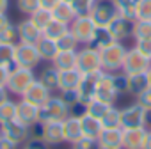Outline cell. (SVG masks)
Masks as SVG:
<instances>
[{
	"mask_svg": "<svg viewBox=\"0 0 151 149\" xmlns=\"http://www.w3.org/2000/svg\"><path fill=\"white\" fill-rule=\"evenodd\" d=\"M69 115V107L68 103L62 100L60 94H52L50 100L39 107V122L45 124V122H62L66 117Z\"/></svg>",
	"mask_w": 151,
	"mask_h": 149,
	"instance_id": "1",
	"label": "cell"
},
{
	"mask_svg": "<svg viewBox=\"0 0 151 149\" xmlns=\"http://www.w3.org/2000/svg\"><path fill=\"white\" fill-rule=\"evenodd\" d=\"M34 80H37V74H36L34 69L22 67V66H14V67L9 69V78H7V85L6 87H7V91L11 94L22 96Z\"/></svg>",
	"mask_w": 151,
	"mask_h": 149,
	"instance_id": "2",
	"label": "cell"
},
{
	"mask_svg": "<svg viewBox=\"0 0 151 149\" xmlns=\"http://www.w3.org/2000/svg\"><path fill=\"white\" fill-rule=\"evenodd\" d=\"M126 46L124 43L121 41H116L112 43L110 46L103 48L100 52V57H101V69L107 71V73H117L121 71L123 67V60H124V55H126Z\"/></svg>",
	"mask_w": 151,
	"mask_h": 149,
	"instance_id": "3",
	"label": "cell"
},
{
	"mask_svg": "<svg viewBox=\"0 0 151 149\" xmlns=\"http://www.w3.org/2000/svg\"><path fill=\"white\" fill-rule=\"evenodd\" d=\"M77 69L82 74L87 73H100L101 69V57L100 52L96 48H93L91 44H84L78 48L77 52Z\"/></svg>",
	"mask_w": 151,
	"mask_h": 149,
	"instance_id": "4",
	"label": "cell"
},
{
	"mask_svg": "<svg viewBox=\"0 0 151 149\" xmlns=\"http://www.w3.org/2000/svg\"><path fill=\"white\" fill-rule=\"evenodd\" d=\"M94 30H96V25H94V21L89 14H78L69 23V32L75 36V39L78 41L80 46L91 43Z\"/></svg>",
	"mask_w": 151,
	"mask_h": 149,
	"instance_id": "5",
	"label": "cell"
},
{
	"mask_svg": "<svg viewBox=\"0 0 151 149\" xmlns=\"http://www.w3.org/2000/svg\"><path fill=\"white\" fill-rule=\"evenodd\" d=\"M121 128H147V110L139 103L126 105L121 108Z\"/></svg>",
	"mask_w": 151,
	"mask_h": 149,
	"instance_id": "6",
	"label": "cell"
},
{
	"mask_svg": "<svg viewBox=\"0 0 151 149\" xmlns=\"http://www.w3.org/2000/svg\"><path fill=\"white\" fill-rule=\"evenodd\" d=\"M151 67V59L146 57L144 53H140L135 46L126 50L124 60H123V67L121 71L124 74H135V73H147V69Z\"/></svg>",
	"mask_w": 151,
	"mask_h": 149,
	"instance_id": "7",
	"label": "cell"
},
{
	"mask_svg": "<svg viewBox=\"0 0 151 149\" xmlns=\"http://www.w3.org/2000/svg\"><path fill=\"white\" fill-rule=\"evenodd\" d=\"M117 9L114 0H96L91 7L89 16L93 18L96 27H109V23L117 16Z\"/></svg>",
	"mask_w": 151,
	"mask_h": 149,
	"instance_id": "8",
	"label": "cell"
},
{
	"mask_svg": "<svg viewBox=\"0 0 151 149\" xmlns=\"http://www.w3.org/2000/svg\"><path fill=\"white\" fill-rule=\"evenodd\" d=\"M41 62L43 60H41V57L37 53L36 44H27V43H18L16 44V50H14V66L36 69Z\"/></svg>",
	"mask_w": 151,
	"mask_h": 149,
	"instance_id": "9",
	"label": "cell"
},
{
	"mask_svg": "<svg viewBox=\"0 0 151 149\" xmlns=\"http://www.w3.org/2000/svg\"><path fill=\"white\" fill-rule=\"evenodd\" d=\"M100 73H87V74H82V80L77 87V94H78V100L80 103L87 105L89 101H93L96 98V87H98V80H100Z\"/></svg>",
	"mask_w": 151,
	"mask_h": 149,
	"instance_id": "10",
	"label": "cell"
},
{
	"mask_svg": "<svg viewBox=\"0 0 151 149\" xmlns=\"http://www.w3.org/2000/svg\"><path fill=\"white\" fill-rule=\"evenodd\" d=\"M0 131H2L4 137H7L9 140L16 142L18 145L25 144L29 138H30V128L25 126L23 122L13 119L9 122H4V124H0Z\"/></svg>",
	"mask_w": 151,
	"mask_h": 149,
	"instance_id": "11",
	"label": "cell"
},
{
	"mask_svg": "<svg viewBox=\"0 0 151 149\" xmlns=\"http://www.w3.org/2000/svg\"><path fill=\"white\" fill-rule=\"evenodd\" d=\"M52 94H53V92H52L50 89H46L39 80H34L20 98H22L23 101H27V103H30V105H34V107L39 108V107H43V105L50 100Z\"/></svg>",
	"mask_w": 151,
	"mask_h": 149,
	"instance_id": "12",
	"label": "cell"
},
{
	"mask_svg": "<svg viewBox=\"0 0 151 149\" xmlns=\"http://www.w3.org/2000/svg\"><path fill=\"white\" fill-rule=\"evenodd\" d=\"M96 98L105 101V103H110V105H114L116 100L119 98V92L116 91L114 82H112V73L101 71L100 80H98V87H96Z\"/></svg>",
	"mask_w": 151,
	"mask_h": 149,
	"instance_id": "13",
	"label": "cell"
},
{
	"mask_svg": "<svg viewBox=\"0 0 151 149\" xmlns=\"http://www.w3.org/2000/svg\"><path fill=\"white\" fill-rule=\"evenodd\" d=\"M107 29L110 30V34H112V37H114L116 41H121V43H123L124 39L132 37V32H133V20H128V18L117 14V16L109 23Z\"/></svg>",
	"mask_w": 151,
	"mask_h": 149,
	"instance_id": "14",
	"label": "cell"
},
{
	"mask_svg": "<svg viewBox=\"0 0 151 149\" xmlns=\"http://www.w3.org/2000/svg\"><path fill=\"white\" fill-rule=\"evenodd\" d=\"M16 121L23 122L29 128L36 126L39 122V108L20 98V101L16 103Z\"/></svg>",
	"mask_w": 151,
	"mask_h": 149,
	"instance_id": "15",
	"label": "cell"
},
{
	"mask_svg": "<svg viewBox=\"0 0 151 149\" xmlns=\"http://www.w3.org/2000/svg\"><path fill=\"white\" fill-rule=\"evenodd\" d=\"M62 131H64V142L66 144H71L73 145L77 140H80L84 137L80 117H77V115H68L62 121Z\"/></svg>",
	"mask_w": 151,
	"mask_h": 149,
	"instance_id": "16",
	"label": "cell"
},
{
	"mask_svg": "<svg viewBox=\"0 0 151 149\" xmlns=\"http://www.w3.org/2000/svg\"><path fill=\"white\" fill-rule=\"evenodd\" d=\"M41 124V122H39ZM39 138H43L48 145H59L64 142V131H62V122H45L41 124V133Z\"/></svg>",
	"mask_w": 151,
	"mask_h": 149,
	"instance_id": "17",
	"label": "cell"
},
{
	"mask_svg": "<svg viewBox=\"0 0 151 149\" xmlns=\"http://www.w3.org/2000/svg\"><path fill=\"white\" fill-rule=\"evenodd\" d=\"M147 128H126L123 130V149H142Z\"/></svg>",
	"mask_w": 151,
	"mask_h": 149,
	"instance_id": "18",
	"label": "cell"
},
{
	"mask_svg": "<svg viewBox=\"0 0 151 149\" xmlns=\"http://www.w3.org/2000/svg\"><path fill=\"white\" fill-rule=\"evenodd\" d=\"M80 80H82V73H80L78 69L59 71V89H57V92L77 91V87H78Z\"/></svg>",
	"mask_w": 151,
	"mask_h": 149,
	"instance_id": "19",
	"label": "cell"
},
{
	"mask_svg": "<svg viewBox=\"0 0 151 149\" xmlns=\"http://www.w3.org/2000/svg\"><path fill=\"white\" fill-rule=\"evenodd\" d=\"M18 25V34H20V43H27V44H36L37 39L43 36V32L30 21V18L27 16L25 20H22Z\"/></svg>",
	"mask_w": 151,
	"mask_h": 149,
	"instance_id": "20",
	"label": "cell"
},
{
	"mask_svg": "<svg viewBox=\"0 0 151 149\" xmlns=\"http://www.w3.org/2000/svg\"><path fill=\"white\" fill-rule=\"evenodd\" d=\"M100 147H112V149H123V128L116 130H101L98 137Z\"/></svg>",
	"mask_w": 151,
	"mask_h": 149,
	"instance_id": "21",
	"label": "cell"
},
{
	"mask_svg": "<svg viewBox=\"0 0 151 149\" xmlns=\"http://www.w3.org/2000/svg\"><path fill=\"white\" fill-rule=\"evenodd\" d=\"M149 87L147 73H135V74H126V92L132 96H139Z\"/></svg>",
	"mask_w": 151,
	"mask_h": 149,
	"instance_id": "22",
	"label": "cell"
},
{
	"mask_svg": "<svg viewBox=\"0 0 151 149\" xmlns=\"http://www.w3.org/2000/svg\"><path fill=\"white\" fill-rule=\"evenodd\" d=\"M36 48H37V53H39L41 60L50 62V64H52V60L55 59V55L59 53L57 41H53V39H50V37H45V36H41V37L37 39Z\"/></svg>",
	"mask_w": 151,
	"mask_h": 149,
	"instance_id": "23",
	"label": "cell"
},
{
	"mask_svg": "<svg viewBox=\"0 0 151 149\" xmlns=\"http://www.w3.org/2000/svg\"><path fill=\"white\" fill-rule=\"evenodd\" d=\"M52 14H53V20L62 21L66 25H69L75 18H77V11H75V7L69 2H64V0H60V2L52 9Z\"/></svg>",
	"mask_w": 151,
	"mask_h": 149,
	"instance_id": "24",
	"label": "cell"
},
{
	"mask_svg": "<svg viewBox=\"0 0 151 149\" xmlns=\"http://www.w3.org/2000/svg\"><path fill=\"white\" fill-rule=\"evenodd\" d=\"M78 52V50H77ZM77 52H59L55 59L52 60V66L57 71H68L77 69Z\"/></svg>",
	"mask_w": 151,
	"mask_h": 149,
	"instance_id": "25",
	"label": "cell"
},
{
	"mask_svg": "<svg viewBox=\"0 0 151 149\" xmlns=\"http://www.w3.org/2000/svg\"><path fill=\"white\" fill-rule=\"evenodd\" d=\"M112 43H116V39L112 37L110 30H109L107 27H96V30H94L93 39H91V43H89V44H91L93 48H96L98 52H101L103 48L110 46Z\"/></svg>",
	"mask_w": 151,
	"mask_h": 149,
	"instance_id": "26",
	"label": "cell"
},
{
	"mask_svg": "<svg viewBox=\"0 0 151 149\" xmlns=\"http://www.w3.org/2000/svg\"><path fill=\"white\" fill-rule=\"evenodd\" d=\"M80 122H82V131H84V137H89V138H98L103 126H101V121L89 115V114H84L80 117Z\"/></svg>",
	"mask_w": 151,
	"mask_h": 149,
	"instance_id": "27",
	"label": "cell"
},
{
	"mask_svg": "<svg viewBox=\"0 0 151 149\" xmlns=\"http://www.w3.org/2000/svg\"><path fill=\"white\" fill-rule=\"evenodd\" d=\"M37 80H39L46 89H50L52 92H57V89H59V71L50 64V66H46V67L41 69Z\"/></svg>",
	"mask_w": 151,
	"mask_h": 149,
	"instance_id": "28",
	"label": "cell"
},
{
	"mask_svg": "<svg viewBox=\"0 0 151 149\" xmlns=\"http://www.w3.org/2000/svg\"><path fill=\"white\" fill-rule=\"evenodd\" d=\"M69 32V25H66V23H62V21H57V20H52L48 25H46V29L43 30V36L45 37H50V39H53V41H57L59 37H62L64 34H68Z\"/></svg>",
	"mask_w": 151,
	"mask_h": 149,
	"instance_id": "29",
	"label": "cell"
},
{
	"mask_svg": "<svg viewBox=\"0 0 151 149\" xmlns=\"http://www.w3.org/2000/svg\"><path fill=\"white\" fill-rule=\"evenodd\" d=\"M103 130H116L121 128V108H116L114 105L109 108V112L100 119Z\"/></svg>",
	"mask_w": 151,
	"mask_h": 149,
	"instance_id": "30",
	"label": "cell"
},
{
	"mask_svg": "<svg viewBox=\"0 0 151 149\" xmlns=\"http://www.w3.org/2000/svg\"><path fill=\"white\" fill-rule=\"evenodd\" d=\"M132 37H133L135 41L151 39V20H135V21H133Z\"/></svg>",
	"mask_w": 151,
	"mask_h": 149,
	"instance_id": "31",
	"label": "cell"
},
{
	"mask_svg": "<svg viewBox=\"0 0 151 149\" xmlns=\"http://www.w3.org/2000/svg\"><path fill=\"white\" fill-rule=\"evenodd\" d=\"M30 21L43 32L45 29H46V25L53 20V14H52V11H48V9H43V7H39V9H36L30 16Z\"/></svg>",
	"mask_w": 151,
	"mask_h": 149,
	"instance_id": "32",
	"label": "cell"
},
{
	"mask_svg": "<svg viewBox=\"0 0 151 149\" xmlns=\"http://www.w3.org/2000/svg\"><path fill=\"white\" fill-rule=\"evenodd\" d=\"M14 50L16 44H7V43H0V66L2 67H14Z\"/></svg>",
	"mask_w": 151,
	"mask_h": 149,
	"instance_id": "33",
	"label": "cell"
},
{
	"mask_svg": "<svg viewBox=\"0 0 151 149\" xmlns=\"http://www.w3.org/2000/svg\"><path fill=\"white\" fill-rule=\"evenodd\" d=\"M110 107H112L110 103H105V101L94 98L93 101H89V103L86 105V114H89V115H93V117H96V119H101V117L109 112Z\"/></svg>",
	"mask_w": 151,
	"mask_h": 149,
	"instance_id": "34",
	"label": "cell"
},
{
	"mask_svg": "<svg viewBox=\"0 0 151 149\" xmlns=\"http://www.w3.org/2000/svg\"><path fill=\"white\" fill-rule=\"evenodd\" d=\"M114 4H116V9L121 16L135 21V4H137V0H114Z\"/></svg>",
	"mask_w": 151,
	"mask_h": 149,
	"instance_id": "35",
	"label": "cell"
},
{
	"mask_svg": "<svg viewBox=\"0 0 151 149\" xmlns=\"http://www.w3.org/2000/svg\"><path fill=\"white\" fill-rule=\"evenodd\" d=\"M16 103L18 101H14V100L9 98L7 101H4L2 105H0V124L16 119Z\"/></svg>",
	"mask_w": 151,
	"mask_h": 149,
	"instance_id": "36",
	"label": "cell"
},
{
	"mask_svg": "<svg viewBox=\"0 0 151 149\" xmlns=\"http://www.w3.org/2000/svg\"><path fill=\"white\" fill-rule=\"evenodd\" d=\"M57 46H59V52H77L80 48L78 41L75 39V36L71 32H68L62 37H59L57 39Z\"/></svg>",
	"mask_w": 151,
	"mask_h": 149,
	"instance_id": "37",
	"label": "cell"
},
{
	"mask_svg": "<svg viewBox=\"0 0 151 149\" xmlns=\"http://www.w3.org/2000/svg\"><path fill=\"white\" fill-rule=\"evenodd\" d=\"M0 43L7 44H18L20 43V34H18V25L9 23L2 32H0Z\"/></svg>",
	"mask_w": 151,
	"mask_h": 149,
	"instance_id": "38",
	"label": "cell"
},
{
	"mask_svg": "<svg viewBox=\"0 0 151 149\" xmlns=\"http://www.w3.org/2000/svg\"><path fill=\"white\" fill-rule=\"evenodd\" d=\"M135 20H151V0H137Z\"/></svg>",
	"mask_w": 151,
	"mask_h": 149,
	"instance_id": "39",
	"label": "cell"
},
{
	"mask_svg": "<svg viewBox=\"0 0 151 149\" xmlns=\"http://www.w3.org/2000/svg\"><path fill=\"white\" fill-rule=\"evenodd\" d=\"M39 0H16V9L25 14V16H30L36 9H39Z\"/></svg>",
	"mask_w": 151,
	"mask_h": 149,
	"instance_id": "40",
	"label": "cell"
},
{
	"mask_svg": "<svg viewBox=\"0 0 151 149\" xmlns=\"http://www.w3.org/2000/svg\"><path fill=\"white\" fill-rule=\"evenodd\" d=\"M71 149H100L98 138H89V137H82L80 140H77Z\"/></svg>",
	"mask_w": 151,
	"mask_h": 149,
	"instance_id": "41",
	"label": "cell"
},
{
	"mask_svg": "<svg viewBox=\"0 0 151 149\" xmlns=\"http://www.w3.org/2000/svg\"><path fill=\"white\" fill-rule=\"evenodd\" d=\"M112 82H114V87L119 94H124L126 92V74L123 71H117V73H112Z\"/></svg>",
	"mask_w": 151,
	"mask_h": 149,
	"instance_id": "42",
	"label": "cell"
},
{
	"mask_svg": "<svg viewBox=\"0 0 151 149\" xmlns=\"http://www.w3.org/2000/svg\"><path fill=\"white\" fill-rule=\"evenodd\" d=\"M20 149H50V145H48L43 138L30 137L25 144H22V145H20Z\"/></svg>",
	"mask_w": 151,
	"mask_h": 149,
	"instance_id": "43",
	"label": "cell"
},
{
	"mask_svg": "<svg viewBox=\"0 0 151 149\" xmlns=\"http://www.w3.org/2000/svg\"><path fill=\"white\" fill-rule=\"evenodd\" d=\"M135 103H139L142 108H146L149 112L151 110V87H147L144 92H140L139 96H135Z\"/></svg>",
	"mask_w": 151,
	"mask_h": 149,
	"instance_id": "44",
	"label": "cell"
},
{
	"mask_svg": "<svg viewBox=\"0 0 151 149\" xmlns=\"http://www.w3.org/2000/svg\"><path fill=\"white\" fill-rule=\"evenodd\" d=\"M135 48L144 53L146 57L151 59V39H146V41H135Z\"/></svg>",
	"mask_w": 151,
	"mask_h": 149,
	"instance_id": "45",
	"label": "cell"
},
{
	"mask_svg": "<svg viewBox=\"0 0 151 149\" xmlns=\"http://www.w3.org/2000/svg\"><path fill=\"white\" fill-rule=\"evenodd\" d=\"M60 96H62V100L68 103V107H73L75 103H78L80 100H78V94H77V91H68V92H59Z\"/></svg>",
	"mask_w": 151,
	"mask_h": 149,
	"instance_id": "46",
	"label": "cell"
},
{
	"mask_svg": "<svg viewBox=\"0 0 151 149\" xmlns=\"http://www.w3.org/2000/svg\"><path fill=\"white\" fill-rule=\"evenodd\" d=\"M0 149H20V145L2 135V137H0Z\"/></svg>",
	"mask_w": 151,
	"mask_h": 149,
	"instance_id": "47",
	"label": "cell"
},
{
	"mask_svg": "<svg viewBox=\"0 0 151 149\" xmlns=\"http://www.w3.org/2000/svg\"><path fill=\"white\" fill-rule=\"evenodd\" d=\"M7 78H9V69L0 66V87H6L7 85Z\"/></svg>",
	"mask_w": 151,
	"mask_h": 149,
	"instance_id": "48",
	"label": "cell"
},
{
	"mask_svg": "<svg viewBox=\"0 0 151 149\" xmlns=\"http://www.w3.org/2000/svg\"><path fill=\"white\" fill-rule=\"evenodd\" d=\"M60 2V0H39V6L43 7V9H48V11H52L57 4Z\"/></svg>",
	"mask_w": 151,
	"mask_h": 149,
	"instance_id": "49",
	"label": "cell"
},
{
	"mask_svg": "<svg viewBox=\"0 0 151 149\" xmlns=\"http://www.w3.org/2000/svg\"><path fill=\"white\" fill-rule=\"evenodd\" d=\"M9 23H11V20H9L7 13H2V14H0V32H2V30H4Z\"/></svg>",
	"mask_w": 151,
	"mask_h": 149,
	"instance_id": "50",
	"label": "cell"
},
{
	"mask_svg": "<svg viewBox=\"0 0 151 149\" xmlns=\"http://www.w3.org/2000/svg\"><path fill=\"white\" fill-rule=\"evenodd\" d=\"M9 98H11V92L7 91V87H0V105L4 101H7Z\"/></svg>",
	"mask_w": 151,
	"mask_h": 149,
	"instance_id": "51",
	"label": "cell"
},
{
	"mask_svg": "<svg viewBox=\"0 0 151 149\" xmlns=\"http://www.w3.org/2000/svg\"><path fill=\"white\" fill-rule=\"evenodd\" d=\"M142 149H151V130H147V135H146V140L142 144Z\"/></svg>",
	"mask_w": 151,
	"mask_h": 149,
	"instance_id": "52",
	"label": "cell"
},
{
	"mask_svg": "<svg viewBox=\"0 0 151 149\" xmlns=\"http://www.w3.org/2000/svg\"><path fill=\"white\" fill-rule=\"evenodd\" d=\"M7 9H9V0H0V14L7 13Z\"/></svg>",
	"mask_w": 151,
	"mask_h": 149,
	"instance_id": "53",
	"label": "cell"
},
{
	"mask_svg": "<svg viewBox=\"0 0 151 149\" xmlns=\"http://www.w3.org/2000/svg\"><path fill=\"white\" fill-rule=\"evenodd\" d=\"M147 80H149V87H151V67L147 69Z\"/></svg>",
	"mask_w": 151,
	"mask_h": 149,
	"instance_id": "54",
	"label": "cell"
},
{
	"mask_svg": "<svg viewBox=\"0 0 151 149\" xmlns=\"http://www.w3.org/2000/svg\"><path fill=\"white\" fill-rule=\"evenodd\" d=\"M147 121H151V110L147 112Z\"/></svg>",
	"mask_w": 151,
	"mask_h": 149,
	"instance_id": "55",
	"label": "cell"
},
{
	"mask_svg": "<svg viewBox=\"0 0 151 149\" xmlns=\"http://www.w3.org/2000/svg\"><path fill=\"white\" fill-rule=\"evenodd\" d=\"M100 149H112V147H100Z\"/></svg>",
	"mask_w": 151,
	"mask_h": 149,
	"instance_id": "56",
	"label": "cell"
},
{
	"mask_svg": "<svg viewBox=\"0 0 151 149\" xmlns=\"http://www.w3.org/2000/svg\"><path fill=\"white\" fill-rule=\"evenodd\" d=\"M64 2H69V4H71V2H73V0H64Z\"/></svg>",
	"mask_w": 151,
	"mask_h": 149,
	"instance_id": "57",
	"label": "cell"
},
{
	"mask_svg": "<svg viewBox=\"0 0 151 149\" xmlns=\"http://www.w3.org/2000/svg\"><path fill=\"white\" fill-rule=\"evenodd\" d=\"M91 2H96V0H91Z\"/></svg>",
	"mask_w": 151,
	"mask_h": 149,
	"instance_id": "58",
	"label": "cell"
},
{
	"mask_svg": "<svg viewBox=\"0 0 151 149\" xmlns=\"http://www.w3.org/2000/svg\"><path fill=\"white\" fill-rule=\"evenodd\" d=\"M0 137H2V131H0Z\"/></svg>",
	"mask_w": 151,
	"mask_h": 149,
	"instance_id": "59",
	"label": "cell"
}]
</instances>
